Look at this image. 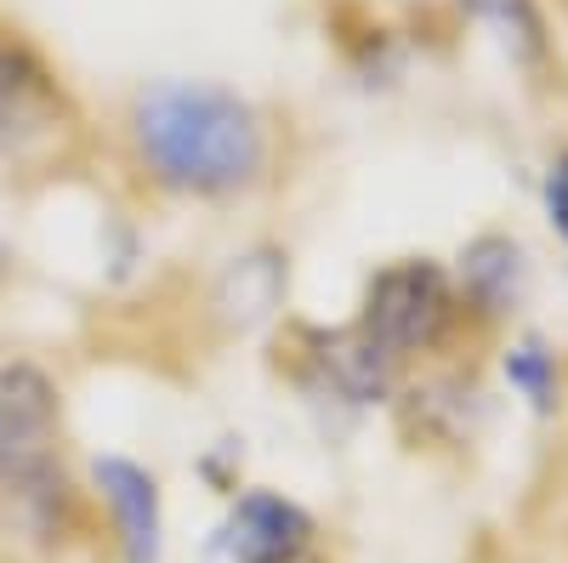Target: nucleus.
<instances>
[{
  "label": "nucleus",
  "instance_id": "f257e3e1",
  "mask_svg": "<svg viewBox=\"0 0 568 563\" xmlns=\"http://www.w3.org/2000/svg\"><path fill=\"white\" fill-rule=\"evenodd\" d=\"M136 154L176 194H233L267 165L256 109L211 80H160L131 109Z\"/></svg>",
  "mask_w": 568,
  "mask_h": 563
},
{
  "label": "nucleus",
  "instance_id": "f03ea898",
  "mask_svg": "<svg viewBox=\"0 0 568 563\" xmlns=\"http://www.w3.org/2000/svg\"><path fill=\"white\" fill-rule=\"evenodd\" d=\"M58 433H63V399L52 375L29 359L0 364V495L52 501V490H63Z\"/></svg>",
  "mask_w": 568,
  "mask_h": 563
},
{
  "label": "nucleus",
  "instance_id": "7ed1b4c3",
  "mask_svg": "<svg viewBox=\"0 0 568 563\" xmlns=\"http://www.w3.org/2000/svg\"><path fill=\"white\" fill-rule=\"evenodd\" d=\"M455 319V285L438 262H398L382 268L364 291L358 331L382 348L393 364L409 353H426Z\"/></svg>",
  "mask_w": 568,
  "mask_h": 563
},
{
  "label": "nucleus",
  "instance_id": "20e7f679",
  "mask_svg": "<svg viewBox=\"0 0 568 563\" xmlns=\"http://www.w3.org/2000/svg\"><path fill=\"white\" fill-rule=\"evenodd\" d=\"M313 552V519L273 490H245L233 501L227 524L216 530V557L222 563H284Z\"/></svg>",
  "mask_w": 568,
  "mask_h": 563
},
{
  "label": "nucleus",
  "instance_id": "39448f33",
  "mask_svg": "<svg viewBox=\"0 0 568 563\" xmlns=\"http://www.w3.org/2000/svg\"><path fill=\"white\" fill-rule=\"evenodd\" d=\"M91 479H98V495L114 512V535H120L125 563H160L165 557V512H160L154 473L125 455H98Z\"/></svg>",
  "mask_w": 568,
  "mask_h": 563
},
{
  "label": "nucleus",
  "instance_id": "423d86ee",
  "mask_svg": "<svg viewBox=\"0 0 568 563\" xmlns=\"http://www.w3.org/2000/svg\"><path fill=\"white\" fill-rule=\"evenodd\" d=\"M63 98L23 46H0V154H23L29 143L52 137Z\"/></svg>",
  "mask_w": 568,
  "mask_h": 563
},
{
  "label": "nucleus",
  "instance_id": "0eeeda50",
  "mask_svg": "<svg viewBox=\"0 0 568 563\" xmlns=\"http://www.w3.org/2000/svg\"><path fill=\"white\" fill-rule=\"evenodd\" d=\"M313 370H318V382L336 393V399H347V404L387 399V393H393V375H398V364L375 348L358 324H353V331L324 336L318 353H313Z\"/></svg>",
  "mask_w": 568,
  "mask_h": 563
},
{
  "label": "nucleus",
  "instance_id": "6e6552de",
  "mask_svg": "<svg viewBox=\"0 0 568 563\" xmlns=\"http://www.w3.org/2000/svg\"><path fill=\"white\" fill-rule=\"evenodd\" d=\"M278 302H284V257L278 251L233 257L216 279V291H211V308L222 313V324H240V331L262 324Z\"/></svg>",
  "mask_w": 568,
  "mask_h": 563
},
{
  "label": "nucleus",
  "instance_id": "1a4fd4ad",
  "mask_svg": "<svg viewBox=\"0 0 568 563\" xmlns=\"http://www.w3.org/2000/svg\"><path fill=\"white\" fill-rule=\"evenodd\" d=\"M460 296L484 319L517 308V296H524V251H517V240H506V233L471 240L460 251Z\"/></svg>",
  "mask_w": 568,
  "mask_h": 563
},
{
  "label": "nucleus",
  "instance_id": "9d476101",
  "mask_svg": "<svg viewBox=\"0 0 568 563\" xmlns=\"http://www.w3.org/2000/svg\"><path fill=\"white\" fill-rule=\"evenodd\" d=\"M506 382L524 393L540 415L557 410V359L546 353V342H517L506 353Z\"/></svg>",
  "mask_w": 568,
  "mask_h": 563
},
{
  "label": "nucleus",
  "instance_id": "9b49d317",
  "mask_svg": "<svg viewBox=\"0 0 568 563\" xmlns=\"http://www.w3.org/2000/svg\"><path fill=\"white\" fill-rule=\"evenodd\" d=\"M471 18H484L489 29H500L506 40H524L529 52L540 46V18H535V0H460Z\"/></svg>",
  "mask_w": 568,
  "mask_h": 563
},
{
  "label": "nucleus",
  "instance_id": "f8f14e48",
  "mask_svg": "<svg viewBox=\"0 0 568 563\" xmlns=\"http://www.w3.org/2000/svg\"><path fill=\"white\" fill-rule=\"evenodd\" d=\"M546 217H551V228L568 240V154H557L551 171H546Z\"/></svg>",
  "mask_w": 568,
  "mask_h": 563
},
{
  "label": "nucleus",
  "instance_id": "ddd939ff",
  "mask_svg": "<svg viewBox=\"0 0 568 563\" xmlns=\"http://www.w3.org/2000/svg\"><path fill=\"white\" fill-rule=\"evenodd\" d=\"M284 563H318V557H313V552H302V557H284Z\"/></svg>",
  "mask_w": 568,
  "mask_h": 563
},
{
  "label": "nucleus",
  "instance_id": "4468645a",
  "mask_svg": "<svg viewBox=\"0 0 568 563\" xmlns=\"http://www.w3.org/2000/svg\"><path fill=\"white\" fill-rule=\"evenodd\" d=\"M0 273H7V245H0Z\"/></svg>",
  "mask_w": 568,
  "mask_h": 563
}]
</instances>
